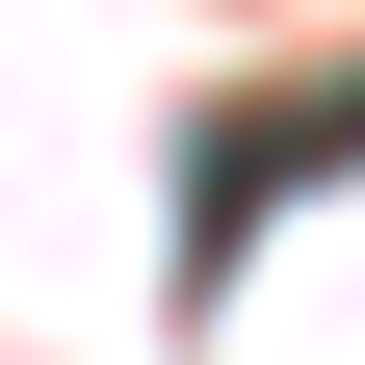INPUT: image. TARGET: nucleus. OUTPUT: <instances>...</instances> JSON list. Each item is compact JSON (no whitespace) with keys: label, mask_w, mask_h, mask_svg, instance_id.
Listing matches in <instances>:
<instances>
[{"label":"nucleus","mask_w":365,"mask_h":365,"mask_svg":"<svg viewBox=\"0 0 365 365\" xmlns=\"http://www.w3.org/2000/svg\"><path fill=\"white\" fill-rule=\"evenodd\" d=\"M313 157H365V53H313V78H261V105H209V130H182V235L235 261V235L287 209Z\"/></svg>","instance_id":"nucleus-1"}]
</instances>
